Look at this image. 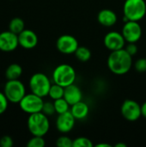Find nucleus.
<instances>
[{
  "instance_id": "2",
  "label": "nucleus",
  "mask_w": 146,
  "mask_h": 147,
  "mask_svg": "<svg viewBox=\"0 0 146 147\" xmlns=\"http://www.w3.org/2000/svg\"><path fill=\"white\" fill-rule=\"evenodd\" d=\"M28 129L33 136L44 137L50 129L48 116L42 112L29 115L27 121Z\"/></svg>"
},
{
  "instance_id": "24",
  "label": "nucleus",
  "mask_w": 146,
  "mask_h": 147,
  "mask_svg": "<svg viewBox=\"0 0 146 147\" xmlns=\"http://www.w3.org/2000/svg\"><path fill=\"white\" fill-rule=\"evenodd\" d=\"M46 141L42 136H33L27 143L28 147H44Z\"/></svg>"
},
{
  "instance_id": "15",
  "label": "nucleus",
  "mask_w": 146,
  "mask_h": 147,
  "mask_svg": "<svg viewBox=\"0 0 146 147\" xmlns=\"http://www.w3.org/2000/svg\"><path fill=\"white\" fill-rule=\"evenodd\" d=\"M64 98L69 102V104L71 106L83 99V93L81 89L76 85L75 84H70L66 87H65V94Z\"/></svg>"
},
{
  "instance_id": "12",
  "label": "nucleus",
  "mask_w": 146,
  "mask_h": 147,
  "mask_svg": "<svg viewBox=\"0 0 146 147\" xmlns=\"http://www.w3.org/2000/svg\"><path fill=\"white\" fill-rule=\"evenodd\" d=\"M126 42L123 34L116 31L108 32L104 37V45L111 52L124 48Z\"/></svg>"
},
{
  "instance_id": "3",
  "label": "nucleus",
  "mask_w": 146,
  "mask_h": 147,
  "mask_svg": "<svg viewBox=\"0 0 146 147\" xmlns=\"http://www.w3.org/2000/svg\"><path fill=\"white\" fill-rule=\"evenodd\" d=\"M77 78V73L74 68L68 64L59 65L52 71V78L54 84L66 87L74 84Z\"/></svg>"
},
{
  "instance_id": "32",
  "label": "nucleus",
  "mask_w": 146,
  "mask_h": 147,
  "mask_svg": "<svg viewBox=\"0 0 146 147\" xmlns=\"http://www.w3.org/2000/svg\"><path fill=\"white\" fill-rule=\"evenodd\" d=\"M97 147H111V146L109 144H106V143H100L96 145Z\"/></svg>"
},
{
  "instance_id": "11",
  "label": "nucleus",
  "mask_w": 146,
  "mask_h": 147,
  "mask_svg": "<svg viewBox=\"0 0 146 147\" xmlns=\"http://www.w3.org/2000/svg\"><path fill=\"white\" fill-rule=\"evenodd\" d=\"M18 46V34L9 30L0 33V51L10 53L15 51Z\"/></svg>"
},
{
  "instance_id": "33",
  "label": "nucleus",
  "mask_w": 146,
  "mask_h": 147,
  "mask_svg": "<svg viewBox=\"0 0 146 147\" xmlns=\"http://www.w3.org/2000/svg\"><path fill=\"white\" fill-rule=\"evenodd\" d=\"M115 147H126V145L125 144V143H118V144H116Z\"/></svg>"
},
{
  "instance_id": "9",
  "label": "nucleus",
  "mask_w": 146,
  "mask_h": 147,
  "mask_svg": "<svg viewBox=\"0 0 146 147\" xmlns=\"http://www.w3.org/2000/svg\"><path fill=\"white\" fill-rule=\"evenodd\" d=\"M78 47L77 40L71 34H63L59 36L56 41L57 49L64 54L75 53Z\"/></svg>"
},
{
  "instance_id": "31",
  "label": "nucleus",
  "mask_w": 146,
  "mask_h": 147,
  "mask_svg": "<svg viewBox=\"0 0 146 147\" xmlns=\"http://www.w3.org/2000/svg\"><path fill=\"white\" fill-rule=\"evenodd\" d=\"M141 112H142V116L146 118V102L141 105Z\"/></svg>"
},
{
  "instance_id": "6",
  "label": "nucleus",
  "mask_w": 146,
  "mask_h": 147,
  "mask_svg": "<svg viewBox=\"0 0 146 147\" xmlns=\"http://www.w3.org/2000/svg\"><path fill=\"white\" fill-rule=\"evenodd\" d=\"M3 93L11 103H19L26 95V88L19 79L7 80L3 87Z\"/></svg>"
},
{
  "instance_id": "23",
  "label": "nucleus",
  "mask_w": 146,
  "mask_h": 147,
  "mask_svg": "<svg viewBox=\"0 0 146 147\" xmlns=\"http://www.w3.org/2000/svg\"><path fill=\"white\" fill-rule=\"evenodd\" d=\"M92 141L86 137H78L73 140V147H93Z\"/></svg>"
},
{
  "instance_id": "19",
  "label": "nucleus",
  "mask_w": 146,
  "mask_h": 147,
  "mask_svg": "<svg viewBox=\"0 0 146 147\" xmlns=\"http://www.w3.org/2000/svg\"><path fill=\"white\" fill-rule=\"evenodd\" d=\"M25 29V22L20 17H15L10 20L9 23V30L19 34L21 32H22Z\"/></svg>"
},
{
  "instance_id": "16",
  "label": "nucleus",
  "mask_w": 146,
  "mask_h": 147,
  "mask_svg": "<svg viewBox=\"0 0 146 147\" xmlns=\"http://www.w3.org/2000/svg\"><path fill=\"white\" fill-rule=\"evenodd\" d=\"M97 20L99 23L104 27H112L117 22V16L113 10L104 9L98 13Z\"/></svg>"
},
{
  "instance_id": "29",
  "label": "nucleus",
  "mask_w": 146,
  "mask_h": 147,
  "mask_svg": "<svg viewBox=\"0 0 146 147\" xmlns=\"http://www.w3.org/2000/svg\"><path fill=\"white\" fill-rule=\"evenodd\" d=\"M13 145H14V141L10 136L4 135L0 139V146L1 147H12Z\"/></svg>"
},
{
  "instance_id": "7",
  "label": "nucleus",
  "mask_w": 146,
  "mask_h": 147,
  "mask_svg": "<svg viewBox=\"0 0 146 147\" xmlns=\"http://www.w3.org/2000/svg\"><path fill=\"white\" fill-rule=\"evenodd\" d=\"M44 102H45L43 101V97L31 92L29 94H26L18 104L20 106V109L24 113L31 115L41 112Z\"/></svg>"
},
{
  "instance_id": "4",
  "label": "nucleus",
  "mask_w": 146,
  "mask_h": 147,
  "mask_svg": "<svg viewBox=\"0 0 146 147\" xmlns=\"http://www.w3.org/2000/svg\"><path fill=\"white\" fill-rule=\"evenodd\" d=\"M28 85L32 93L39 96L45 97L48 96L52 84L51 80L46 74L42 72H37L31 76Z\"/></svg>"
},
{
  "instance_id": "28",
  "label": "nucleus",
  "mask_w": 146,
  "mask_h": 147,
  "mask_svg": "<svg viewBox=\"0 0 146 147\" xmlns=\"http://www.w3.org/2000/svg\"><path fill=\"white\" fill-rule=\"evenodd\" d=\"M134 68H135L136 71H138V72H140V73L145 72L146 59H144V58L139 59L135 62V64H134Z\"/></svg>"
},
{
  "instance_id": "20",
  "label": "nucleus",
  "mask_w": 146,
  "mask_h": 147,
  "mask_svg": "<svg viewBox=\"0 0 146 147\" xmlns=\"http://www.w3.org/2000/svg\"><path fill=\"white\" fill-rule=\"evenodd\" d=\"M64 94H65V87L53 83V84L51 85L48 96L51 99L54 101V100L64 97Z\"/></svg>"
},
{
  "instance_id": "5",
  "label": "nucleus",
  "mask_w": 146,
  "mask_h": 147,
  "mask_svg": "<svg viewBox=\"0 0 146 147\" xmlns=\"http://www.w3.org/2000/svg\"><path fill=\"white\" fill-rule=\"evenodd\" d=\"M124 16L128 21L139 22L145 16L146 3L145 0H126L123 7Z\"/></svg>"
},
{
  "instance_id": "14",
  "label": "nucleus",
  "mask_w": 146,
  "mask_h": 147,
  "mask_svg": "<svg viewBox=\"0 0 146 147\" xmlns=\"http://www.w3.org/2000/svg\"><path fill=\"white\" fill-rule=\"evenodd\" d=\"M19 46L24 49H32L38 44V36L31 29H24L18 34Z\"/></svg>"
},
{
  "instance_id": "21",
  "label": "nucleus",
  "mask_w": 146,
  "mask_h": 147,
  "mask_svg": "<svg viewBox=\"0 0 146 147\" xmlns=\"http://www.w3.org/2000/svg\"><path fill=\"white\" fill-rule=\"evenodd\" d=\"M53 104H54V107H55V111H56V113L58 115L65 113V112L69 111L70 109H71V105L69 104V102L64 97L54 100Z\"/></svg>"
},
{
  "instance_id": "22",
  "label": "nucleus",
  "mask_w": 146,
  "mask_h": 147,
  "mask_svg": "<svg viewBox=\"0 0 146 147\" xmlns=\"http://www.w3.org/2000/svg\"><path fill=\"white\" fill-rule=\"evenodd\" d=\"M74 54L76 58L81 62H86L91 58V52L86 47H78Z\"/></svg>"
},
{
  "instance_id": "25",
  "label": "nucleus",
  "mask_w": 146,
  "mask_h": 147,
  "mask_svg": "<svg viewBox=\"0 0 146 147\" xmlns=\"http://www.w3.org/2000/svg\"><path fill=\"white\" fill-rule=\"evenodd\" d=\"M56 146L59 147H73V140L68 136H60L56 140Z\"/></svg>"
},
{
  "instance_id": "26",
  "label": "nucleus",
  "mask_w": 146,
  "mask_h": 147,
  "mask_svg": "<svg viewBox=\"0 0 146 147\" xmlns=\"http://www.w3.org/2000/svg\"><path fill=\"white\" fill-rule=\"evenodd\" d=\"M41 112L44 113V114H45L46 115H47V116H52V115H53L56 113V111H55V107H54L53 102H45Z\"/></svg>"
},
{
  "instance_id": "27",
  "label": "nucleus",
  "mask_w": 146,
  "mask_h": 147,
  "mask_svg": "<svg viewBox=\"0 0 146 147\" xmlns=\"http://www.w3.org/2000/svg\"><path fill=\"white\" fill-rule=\"evenodd\" d=\"M9 100L7 99L6 96L4 95L3 91H0V115L5 113V111L8 109L9 105Z\"/></svg>"
},
{
  "instance_id": "17",
  "label": "nucleus",
  "mask_w": 146,
  "mask_h": 147,
  "mask_svg": "<svg viewBox=\"0 0 146 147\" xmlns=\"http://www.w3.org/2000/svg\"><path fill=\"white\" fill-rule=\"evenodd\" d=\"M70 111L71 112L73 116L76 118V120H83L88 116L89 113V108L86 102L80 101L71 105Z\"/></svg>"
},
{
  "instance_id": "1",
  "label": "nucleus",
  "mask_w": 146,
  "mask_h": 147,
  "mask_svg": "<svg viewBox=\"0 0 146 147\" xmlns=\"http://www.w3.org/2000/svg\"><path fill=\"white\" fill-rule=\"evenodd\" d=\"M108 67L115 75H124L127 73L133 65V56L124 48L112 51L108 58Z\"/></svg>"
},
{
  "instance_id": "30",
  "label": "nucleus",
  "mask_w": 146,
  "mask_h": 147,
  "mask_svg": "<svg viewBox=\"0 0 146 147\" xmlns=\"http://www.w3.org/2000/svg\"><path fill=\"white\" fill-rule=\"evenodd\" d=\"M125 49L132 56L135 55L138 53V46L134 42H129L126 46H125Z\"/></svg>"
},
{
  "instance_id": "8",
  "label": "nucleus",
  "mask_w": 146,
  "mask_h": 147,
  "mask_svg": "<svg viewBox=\"0 0 146 147\" xmlns=\"http://www.w3.org/2000/svg\"><path fill=\"white\" fill-rule=\"evenodd\" d=\"M122 116L128 121H136L142 116L141 105L132 99L126 100L120 108Z\"/></svg>"
},
{
  "instance_id": "10",
  "label": "nucleus",
  "mask_w": 146,
  "mask_h": 147,
  "mask_svg": "<svg viewBox=\"0 0 146 147\" xmlns=\"http://www.w3.org/2000/svg\"><path fill=\"white\" fill-rule=\"evenodd\" d=\"M125 40L126 42H134L139 41L142 36V28L139 25V22L136 21H128L125 22L122 32Z\"/></svg>"
},
{
  "instance_id": "18",
  "label": "nucleus",
  "mask_w": 146,
  "mask_h": 147,
  "mask_svg": "<svg viewBox=\"0 0 146 147\" xmlns=\"http://www.w3.org/2000/svg\"><path fill=\"white\" fill-rule=\"evenodd\" d=\"M22 74V68L20 65L14 63L9 65L5 71V78L7 80L19 79Z\"/></svg>"
},
{
  "instance_id": "13",
  "label": "nucleus",
  "mask_w": 146,
  "mask_h": 147,
  "mask_svg": "<svg viewBox=\"0 0 146 147\" xmlns=\"http://www.w3.org/2000/svg\"><path fill=\"white\" fill-rule=\"evenodd\" d=\"M75 123H76V118L69 110L65 113L58 115L56 120V127L58 131H59L60 133L66 134L71 132L74 128Z\"/></svg>"
}]
</instances>
